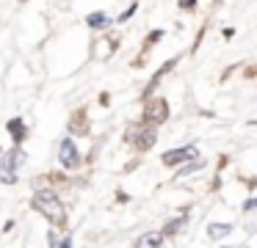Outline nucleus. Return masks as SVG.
Returning <instances> with one entry per match:
<instances>
[{"instance_id": "f257e3e1", "label": "nucleus", "mask_w": 257, "mask_h": 248, "mask_svg": "<svg viewBox=\"0 0 257 248\" xmlns=\"http://www.w3.org/2000/svg\"><path fill=\"white\" fill-rule=\"evenodd\" d=\"M31 207L36 209V212H42L47 220L53 223V229H67L69 218H67V207H64V201L58 198V193L53 190V187H39V190H34V196H31Z\"/></svg>"}, {"instance_id": "f03ea898", "label": "nucleus", "mask_w": 257, "mask_h": 248, "mask_svg": "<svg viewBox=\"0 0 257 248\" xmlns=\"http://www.w3.org/2000/svg\"><path fill=\"white\" fill-rule=\"evenodd\" d=\"M169 116H172V108H169V99L163 97H147L144 102H141V124L147 127H161L169 121Z\"/></svg>"}, {"instance_id": "7ed1b4c3", "label": "nucleus", "mask_w": 257, "mask_h": 248, "mask_svg": "<svg viewBox=\"0 0 257 248\" xmlns=\"http://www.w3.org/2000/svg\"><path fill=\"white\" fill-rule=\"evenodd\" d=\"M122 138H124L127 146L136 149V152H150V149L155 146V141H158V130H155V127L141 124V121H130Z\"/></svg>"}, {"instance_id": "20e7f679", "label": "nucleus", "mask_w": 257, "mask_h": 248, "mask_svg": "<svg viewBox=\"0 0 257 248\" xmlns=\"http://www.w3.org/2000/svg\"><path fill=\"white\" fill-rule=\"evenodd\" d=\"M25 163L23 146H12L6 154L0 149V182L3 185H17V168Z\"/></svg>"}, {"instance_id": "39448f33", "label": "nucleus", "mask_w": 257, "mask_h": 248, "mask_svg": "<svg viewBox=\"0 0 257 248\" xmlns=\"http://www.w3.org/2000/svg\"><path fill=\"white\" fill-rule=\"evenodd\" d=\"M58 163H61V168H67V171H78L80 168L83 157H80V149L75 146V138H61V141H58Z\"/></svg>"}, {"instance_id": "423d86ee", "label": "nucleus", "mask_w": 257, "mask_h": 248, "mask_svg": "<svg viewBox=\"0 0 257 248\" xmlns=\"http://www.w3.org/2000/svg\"><path fill=\"white\" fill-rule=\"evenodd\" d=\"M67 130H69V138H89L91 135V121H89V108H75L72 116L67 121Z\"/></svg>"}, {"instance_id": "0eeeda50", "label": "nucleus", "mask_w": 257, "mask_h": 248, "mask_svg": "<svg viewBox=\"0 0 257 248\" xmlns=\"http://www.w3.org/2000/svg\"><path fill=\"white\" fill-rule=\"evenodd\" d=\"M199 157V149L194 146V143H185V146H177V149H169V152L161 154V163L166 165V168H177V165L188 163V160Z\"/></svg>"}, {"instance_id": "6e6552de", "label": "nucleus", "mask_w": 257, "mask_h": 248, "mask_svg": "<svg viewBox=\"0 0 257 248\" xmlns=\"http://www.w3.org/2000/svg\"><path fill=\"white\" fill-rule=\"evenodd\" d=\"M177 64H180V58H169L166 64H161V69H158L155 75L150 77V83H147V86H144V91H141V102H144L147 97H152V94H155V88L163 83V77H166V75H169V72H172Z\"/></svg>"}, {"instance_id": "1a4fd4ad", "label": "nucleus", "mask_w": 257, "mask_h": 248, "mask_svg": "<svg viewBox=\"0 0 257 248\" xmlns=\"http://www.w3.org/2000/svg\"><path fill=\"white\" fill-rule=\"evenodd\" d=\"M6 132L12 135V143H14V146H23V143L28 141V135H31V127L25 124L20 116H14V119L6 121Z\"/></svg>"}, {"instance_id": "9d476101", "label": "nucleus", "mask_w": 257, "mask_h": 248, "mask_svg": "<svg viewBox=\"0 0 257 248\" xmlns=\"http://www.w3.org/2000/svg\"><path fill=\"white\" fill-rule=\"evenodd\" d=\"M166 36V31H161V28H155V31H150L147 33V39H144V44H141V53H139V58L133 61V69H141L144 66V58H147V53H150L152 47H155L161 39Z\"/></svg>"}, {"instance_id": "9b49d317", "label": "nucleus", "mask_w": 257, "mask_h": 248, "mask_svg": "<svg viewBox=\"0 0 257 248\" xmlns=\"http://www.w3.org/2000/svg\"><path fill=\"white\" fill-rule=\"evenodd\" d=\"M111 22L113 20L105 14V11H91V14H86V25H89L91 31H105Z\"/></svg>"}, {"instance_id": "f8f14e48", "label": "nucleus", "mask_w": 257, "mask_h": 248, "mask_svg": "<svg viewBox=\"0 0 257 248\" xmlns=\"http://www.w3.org/2000/svg\"><path fill=\"white\" fill-rule=\"evenodd\" d=\"M185 223H188V212H183L180 218H172V220H166V226H163L161 237H163V240H166V237H174V234H177V231L183 229Z\"/></svg>"}, {"instance_id": "ddd939ff", "label": "nucleus", "mask_w": 257, "mask_h": 248, "mask_svg": "<svg viewBox=\"0 0 257 248\" xmlns=\"http://www.w3.org/2000/svg\"><path fill=\"white\" fill-rule=\"evenodd\" d=\"M161 245H163L161 231H147V234H141L139 240H136L133 248H161Z\"/></svg>"}, {"instance_id": "4468645a", "label": "nucleus", "mask_w": 257, "mask_h": 248, "mask_svg": "<svg viewBox=\"0 0 257 248\" xmlns=\"http://www.w3.org/2000/svg\"><path fill=\"white\" fill-rule=\"evenodd\" d=\"M227 234H232V226L229 223H207V237L210 240H221Z\"/></svg>"}, {"instance_id": "2eb2a0df", "label": "nucleus", "mask_w": 257, "mask_h": 248, "mask_svg": "<svg viewBox=\"0 0 257 248\" xmlns=\"http://www.w3.org/2000/svg\"><path fill=\"white\" fill-rule=\"evenodd\" d=\"M202 168H205V160H202V157H194V160H188V163H183V168L177 171V176L196 174V171H202Z\"/></svg>"}, {"instance_id": "dca6fc26", "label": "nucleus", "mask_w": 257, "mask_h": 248, "mask_svg": "<svg viewBox=\"0 0 257 248\" xmlns=\"http://www.w3.org/2000/svg\"><path fill=\"white\" fill-rule=\"evenodd\" d=\"M136 11H139V0H133V3H130V6H127V11H122V14H119V17H116V22H119V25H124V22H127V20H130V17H133V14H136Z\"/></svg>"}, {"instance_id": "f3484780", "label": "nucleus", "mask_w": 257, "mask_h": 248, "mask_svg": "<svg viewBox=\"0 0 257 248\" xmlns=\"http://www.w3.org/2000/svg\"><path fill=\"white\" fill-rule=\"evenodd\" d=\"M39 182H58V185H64V182H67V176L58 174V171H53V174H42Z\"/></svg>"}, {"instance_id": "a211bd4d", "label": "nucleus", "mask_w": 257, "mask_h": 248, "mask_svg": "<svg viewBox=\"0 0 257 248\" xmlns=\"http://www.w3.org/2000/svg\"><path fill=\"white\" fill-rule=\"evenodd\" d=\"M177 9L180 11H191V14H194V11H196V0H177Z\"/></svg>"}, {"instance_id": "6ab92c4d", "label": "nucleus", "mask_w": 257, "mask_h": 248, "mask_svg": "<svg viewBox=\"0 0 257 248\" xmlns=\"http://www.w3.org/2000/svg\"><path fill=\"white\" fill-rule=\"evenodd\" d=\"M254 75H257V66L249 64V66L243 69V80H254Z\"/></svg>"}, {"instance_id": "aec40b11", "label": "nucleus", "mask_w": 257, "mask_h": 248, "mask_svg": "<svg viewBox=\"0 0 257 248\" xmlns=\"http://www.w3.org/2000/svg\"><path fill=\"white\" fill-rule=\"evenodd\" d=\"M47 242H50V248H58V231L56 229L47 231Z\"/></svg>"}, {"instance_id": "412c9836", "label": "nucleus", "mask_w": 257, "mask_h": 248, "mask_svg": "<svg viewBox=\"0 0 257 248\" xmlns=\"http://www.w3.org/2000/svg\"><path fill=\"white\" fill-rule=\"evenodd\" d=\"M254 207H257V198H254V196H251V198H246V201H243V212H251Z\"/></svg>"}, {"instance_id": "4be33fe9", "label": "nucleus", "mask_w": 257, "mask_h": 248, "mask_svg": "<svg viewBox=\"0 0 257 248\" xmlns=\"http://www.w3.org/2000/svg\"><path fill=\"white\" fill-rule=\"evenodd\" d=\"M100 105H102V108H108V105H111V94H108V91L100 94Z\"/></svg>"}, {"instance_id": "5701e85b", "label": "nucleus", "mask_w": 257, "mask_h": 248, "mask_svg": "<svg viewBox=\"0 0 257 248\" xmlns=\"http://www.w3.org/2000/svg\"><path fill=\"white\" fill-rule=\"evenodd\" d=\"M58 248H75V245H72V237L67 234V237H64V240H61V242H58Z\"/></svg>"}, {"instance_id": "b1692460", "label": "nucleus", "mask_w": 257, "mask_h": 248, "mask_svg": "<svg viewBox=\"0 0 257 248\" xmlns=\"http://www.w3.org/2000/svg\"><path fill=\"white\" fill-rule=\"evenodd\" d=\"M20 3H28V0H20Z\"/></svg>"}, {"instance_id": "393cba45", "label": "nucleus", "mask_w": 257, "mask_h": 248, "mask_svg": "<svg viewBox=\"0 0 257 248\" xmlns=\"http://www.w3.org/2000/svg\"><path fill=\"white\" fill-rule=\"evenodd\" d=\"M224 248H229V245H224Z\"/></svg>"}]
</instances>
